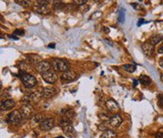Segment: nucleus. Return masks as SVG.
<instances>
[{
  "instance_id": "f257e3e1",
  "label": "nucleus",
  "mask_w": 163,
  "mask_h": 138,
  "mask_svg": "<svg viewBox=\"0 0 163 138\" xmlns=\"http://www.w3.org/2000/svg\"><path fill=\"white\" fill-rule=\"evenodd\" d=\"M59 126L67 137L72 138V137H75L76 135V132H75L74 126L72 125V122L68 118H66L64 117L61 118L59 121Z\"/></svg>"
},
{
  "instance_id": "f03ea898",
  "label": "nucleus",
  "mask_w": 163,
  "mask_h": 138,
  "mask_svg": "<svg viewBox=\"0 0 163 138\" xmlns=\"http://www.w3.org/2000/svg\"><path fill=\"white\" fill-rule=\"evenodd\" d=\"M51 65L55 72H65L70 70V64L68 61L62 58H53L51 60Z\"/></svg>"
},
{
  "instance_id": "7ed1b4c3",
  "label": "nucleus",
  "mask_w": 163,
  "mask_h": 138,
  "mask_svg": "<svg viewBox=\"0 0 163 138\" xmlns=\"http://www.w3.org/2000/svg\"><path fill=\"white\" fill-rule=\"evenodd\" d=\"M19 76L21 78V81L23 83V85H24L27 88H32L34 87L36 85H37V79L35 76L29 74V73H26L24 72L20 71V73H19Z\"/></svg>"
},
{
  "instance_id": "20e7f679",
  "label": "nucleus",
  "mask_w": 163,
  "mask_h": 138,
  "mask_svg": "<svg viewBox=\"0 0 163 138\" xmlns=\"http://www.w3.org/2000/svg\"><path fill=\"white\" fill-rule=\"evenodd\" d=\"M22 118H23V117H22L20 111H17V110L11 112L7 116V121L9 122L10 124H13V125H18L21 122Z\"/></svg>"
},
{
  "instance_id": "39448f33",
  "label": "nucleus",
  "mask_w": 163,
  "mask_h": 138,
  "mask_svg": "<svg viewBox=\"0 0 163 138\" xmlns=\"http://www.w3.org/2000/svg\"><path fill=\"white\" fill-rule=\"evenodd\" d=\"M43 98L42 92L39 91H35L33 93H30L29 95H26L24 98H23V102L26 103H39L41 101V99Z\"/></svg>"
},
{
  "instance_id": "423d86ee",
  "label": "nucleus",
  "mask_w": 163,
  "mask_h": 138,
  "mask_svg": "<svg viewBox=\"0 0 163 138\" xmlns=\"http://www.w3.org/2000/svg\"><path fill=\"white\" fill-rule=\"evenodd\" d=\"M20 113L22 115L23 118L25 119H29L33 117V107L30 103H26L24 104L20 109Z\"/></svg>"
},
{
  "instance_id": "0eeeda50",
  "label": "nucleus",
  "mask_w": 163,
  "mask_h": 138,
  "mask_svg": "<svg viewBox=\"0 0 163 138\" xmlns=\"http://www.w3.org/2000/svg\"><path fill=\"white\" fill-rule=\"evenodd\" d=\"M42 77L47 84H55L58 80V75L55 71H48L42 74Z\"/></svg>"
},
{
  "instance_id": "6e6552de",
  "label": "nucleus",
  "mask_w": 163,
  "mask_h": 138,
  "mask_svg": "<svg viewBox=\"0 0 163 138\" xmlns=\"http://www.w3.org/2000/svg\"><path fill=\"white\" fill-rule=\"evenodd\" d=\"M51 67H52L51 62H49V61H47V60H43L35 68H36V70L39 72L43 74V73H44L46 72L50 71L51 70Z\"/></svg>"
},
{
  "instance_id": "1a4fd4ad",
  "label": "nucleus",
  "mask_w": 163,
  "mask_h": 138,
  "mask_svg": "<svg viewBox=\"0 0 163 138\" xmlns=\"http://www.w3.org/2000/svg\"><path fill=\"white\" fill-rule=\"evenodd\" d=\"M55 126V120L54 118H45L40 124V129L43 132H47Z\"/></svg>"
},
{
  "instance_id": "9d476101",
  "label": "nucleus",
  "mask_w": 163,
  "mask_h": 138,
  "mask_svg": "<svg viewBox=\"0 0 163 138\" xmlns=\"http://www.w3.org/2000/svg\"><path fill=\"white\" fill-rule=\"evenodd\" d=\"M26 60L29 65H35V67L40 63L41 61H43L42 57L39 55H36V54H29V55H27Z\"/></svg>"
},
{
  "instance_id": "9b49d317",
  "label": "nucleus",
  "mask_w": 163,
  "mask_h": 138,
  "mask_svg": "<svg viewBox=\"0 0 163 138\" xmlns=\"http://www.w3.org/2000/svg\"><path fill=\"white\" fill-rule=\"evenodd\" d=\"M42 95L44 99H51L57 94V90L52 87H46L42 89Z\"/></svg>"
},
{
  "instance_id": "f8f14e48",
  "label": "nucleus",
  "mask_w": 163,
  "mask_h": 138,
  "mask_svg": "<svg viewBox=\"0 0 163 138\" xmlns=\"http://www.w3.org/2000/svg\"><path fill=\"white\" fill-rule=\"evenodd\" d=\"M76 77H77L76 73L73 71H70V70L65 72H62V74H61V76H60V78L62 79V81L67 82V83L75 81L76 79Z\"/></svg>"
},
{
  "instance_id": "ddd939ff",
  "label": "nucleus",
  "mask_w": 163,
  "mask_h": 138,
  "mask_svg": "<svg viewBox=\"0 0 163 138\" xmlns=\"http://www.w3.org/2000/svg\"><path fill=\"white\" fill-rule=\"evenodd\" d=\"M15 106V102L11 99H8V100H4V101H1V103H0V107H1L2 111H9L11 110L13 107Z\"/></svg>"
},
{
  "instance_id": "4468645a",
  "label": "nucleus",
  "mask_w": 163,
  "mask_h": 138,
  "mask_svg": "<svg viewBox=\"0 0 163 138\" xmlns=\"http://www.w3.org/2000/svg\"><path fill=\"white\" fill-rule=\"evenodd\" d=\"M142 50L145 56L151 57L154 53V46L149 41H146V42L142 43Z\"/></svg>"
},
{
  "instance_id": "2eb2a0df",
  "label": "nucleus",
  "mask_w": 163,
  "mask_h": 138,
  "mask_svg": "<svg viewBox=\"0 0 163 138\" xmlns=\"http://www.w3.org/2000/svg\"><path fill=\"white\" fill-rule=\"evenodd\" d=\"M106 106H107V110L110 112H111V113L118 111V109H119V106H118L117 103H116L114 100H112V99L107 100V101L106 102Z\"/></svg>"
},
{
  "instance_id": "dca6fc26",
  "label": "nucleus",
  "mask_w": 163,
  "mask_h": 138,
  "mask_svg": "<svg viewBox=\"0 0 163 138\" xmlns=\"http://www.w3.org/2000/svg\"><path fill=\"white\" fill-rule=\"evenodd\" d=\"M122 122H123V118L122 117L120 116V115H114L113 117L110 118V125L114 127V128H117L119 127L121 124H122Z\"/></svg>"
},
{
  "instance_id": "f3484780",
  "label": "nucleus",
  "mask_w": 163,
  "mask_h": 138,
  "mask_svg": "<svg viewBox=\"0 0 163 138\" xmlns=\"http://www.w3.org/2000/svg\"><path fill=\"white\" fill-rule=\"evenodd\" d=\"M34 10L37 13L39 14H43V15H46V14H49L50 13V10L48 6H42V5H39L37 4L34 7Z\"/></svg>"
},
{
  "instance_id": "a211bd4d",
  "label": "nucleus",
  "mask_w": 163,
  "mask_h": 138,
  "mask_svg": "<svg viewBox=\"0 0 163 138\" xmlns=\"http://www.w3.org/2000/svg\"><path fill=\"white\" fill-rule=\"evenodd\" d=\"M162 40H163V36L161 34H154V35H152L149 38V41H148L153 46H155V45H158L160 41H162Z\"/></svg>"
},
{
  "instance_id": "6ab92c4d",
  "label": "nucleus",
  "mask_w": 163,
  "mask_h": 138,
  "mask_svg": "<svg viewBox=\"0 0 163 138\" xmlns=\"http://www.w3.org/2000/svg\"><path fill=\"white\" fill-rule=\"evenodd\" d=\"M44 119L45 118L43 117V114H42V113L37 114V115H34V116L31 118V123L32 124H41Z\"/></svg>"
},
{
  "instance_id": "aec40b11",
  "label": "nucleus",
  "mask_w": 163,
  "mask_h": 138,
  "mask_svg": "<svg viewBox=\"0 0 163 138\" xmlns=\"http://www.w3.org/2000/svg\"><path fill=\"white\" fill-rule=\"evenodd\" d=\"M100 138H117V133H116L113 130L108 129L101 134Z\"/></svg>"
},
{
  "instance_id": "412c9836",
  "label": "nucleus",
  "mask_w": 163,
  "mask_h": 138,
  "mask_svg": "<svg viewBox=\"0 0 163 138\" xmlns=\"http://www.w3.org/2000/svg\"><path fill=\"white\" fill-rule=\"evenodd\" d=\"M139 82L143 86H148L152 83V79L147 75H141V76H139Z\"/></svg>"
},
{
  "instance_id": "4be33fe9",
  "label": "nucleus",
  "mask_w": 163,
  "mask_h": 138,
  "mask_svg": "<svg viewBox=\"0 0 163 138\" xmlns=\"http://www.w3.org/2000/svg\"><path fill=\"white\" fill-rule=\"evenodd\" d=\"M67 5L61 1H55L53 4V9L55 11H64Z\"/></svg>"
},
{
  "instance_id": "5701e85b",
  "label": "nucleus",
  "mask_w": 163,
  "mask_h": 138,
  "mask_svg": "<svg viewBox=\"0 0 163 138\" xmlns=\"http://www.w3.org/2000/svg\"><path fill=\"white\" fill-rule=\"evenodd\" d=\"M123 70H126L129 73H133V72H136L137 67H136V65H133V64H126V65L123 66Z\"/></svg>"
},
{
  "instance_id": "b1692460",
  "label": "nucleus",
  "mask_w": 163,
  "mask_h": 138,
  "mask_svg": "<svg viewBox=\"0 0 163 138\" xmlns=\"http://www.w3.org/2000/svg\"><path fill=\"white\" fill-rule=\"evenodd\" d=\"M75 117V112L72 109L64 110V118H68L69 120H72Z\"/></svg>"
},
{
  "instance_id": "393cba45",
  "label": "nucleus",
  "mask_w": 163,
  "mask_h": 138,
  "mask_svg": "<svg viewBox=\"0 0 163 138\" xmlns=\"http://www.w3.org/2000/svg\"><path fill=\"white\" fill-rule=\"evenodd\" d=\"M19 66H20V71H22V72H26V73H27V72L30 70V66H29V64L27 62H21L20 64H19Z\"/></svg>"
},
{
  "instance_id": "a878e982",
  "label": "nucleus",
  "mask_w": 163,
  "mask_h": 138,
  "mask_svg": "<svg viewBox=\"0 0 163 138\" xmlns=\"http://www.w3.org/2000/svg\"><path fill=\"white\" fill-rule=\"evenodd\" d=\"M99 118H100V119H102V121H110V116H108L107 113H104V112L99 114Z\"/></svg>"
},
{
  "instance_id": "bb28decb",
  "label": "nucleus",
  "mask_w": 163,
  "mask_h": 138,
  "mask_svg": "<svg viewBox=\"0 0 163 138\" xmlns=\"http://www.w3.org/2000/svg\"><path fill=\"white\" fill-rule=\"evenodd\" d=\"M25 34V31L23 29H16L13 32V36H23Z\"/></svg>"
},
{
  "instance_id": "cd10ccee",
  "label": "nucleus",
  "mask_w": 163,
  "mask_h": 138,
  "mask_svg": "<svg viewBox=\"0 0 163 138\" xmlns=\"http://www.w3.org/2000/svg\"><path fill=\"white\" fill-rule=\"evenodd\" d=\"M49 3L50 1H48V0H39V1H37V4L42 5V6H48Z\"/></svg>"
},
{
  "instance_id": "c85d7f7f",
  "label": "nucleus",
  "mask_w": 163,
  "mask_h": 138,
  "mask_svg": "<svg viewBox=\"0 0 163 138\" xmlns=\"http://www.w3.org/2000/svg\"><path fill=\"white\" fill-rule=\"evenodd\" d=\"M74 3H75L77 6H82L84 4H87V0H75Z\"/></svg>"
},
{
  "instance_id": "c756f323",
  "label": "nucleus",
  "mask_w": 163,
  "mask_h": 138,
  "mask_svg": "<svg viewBox=\"0 0 163 138\" xmlns=\"http://www.w3.org/2000/svg\"><path fill=\"white\" fill-rule=\"evenodd\" d=\"M17 4H19V5H21V6H23V7H28L29 6V1H15Z\"/></svg>"
},
{
  "instance_id": "7c9ffc66",
  "label": "nucleus",
  "mask_w": 163,
  "mask_h": 138,
  "mask_svg": "<svg viewBox=\"0 0 163 138\" xmlns=\"http://www.w3.org/2000/svg\"><path fill=\"white\" fill-rule=\"evenodd\" d=\"M123 20H125V14H123V11L121 10L120 13H119V22L120 23H123Z\"/></svg>"
},
{
  "instance_id": "2f4dec72",
  "label": "nucleus",
  "mask_w": 163,
  "mask_h": 138,
  "mask_svg": "<svg viewBox=\"0 0 163 138\" xmlns=\"http://www.w3.org/2000/svg\"><path fill=\"white\" fill-rule=\"evenodd\" d=\"M131 6L133 7V8H135L136 10H141V9H142L141 5H139V4H137V3H132Z\"/></svg>"
},
{
  "instance_id": "473e14b6",
  "label": "nucleus",
  "mask_w": 163,
  "mask_h": 138,
  "mask_svg": "<svg viewBox=\"0 0 163 138\" xmlns=\"http://www.w3.org/2000/svg\"><path fill=\"white\" fill-rule=\"evenodd\" d=\"M156 138H163V133H158L156 134Z\"/></svg>"
},
{
  "instance_id": "72a5a7b5",
  "label": "nucleus",
  "mask_w": 163,
  "mask_h": 138,
  "mask_svg": "<svg viewBox=\"0 0 163 138\" xmlns=\"http://www.w3.org/2000/svg\"><path fill=\"white\" fill-rule=\"evenodd\" d=\"M158 53L159 54H163V43H162V45L159 47V49H158Z\"/></svg>"
},
{
  "instance_id": "f704fd0d",
  "label": "nucleus",
  "mask_w": 163,
  "mask_h": 138,
  "mask_svg": "<svg viewBox=\"0 0 163 138\" xmlns=\"http://www.w3.org/2000/svg\"><path fill=\"white\" fill-rule=\"evenodd\" d=\"M143 23H144V21H143L142 19H141V20L139 21V23H138V26H142V25L143 24Z\"/></svg>"
},
{
  "instance_id": "c9c22d12",
  "label": "nucleus",
  "mask_w": 163,
  "mask_h": 138,
  "mask_svg": "<svg viewBox=\"0 0 163 138\" xmlns=\"http://www.w3.org/2000/svg\"><path fill=\"white\" fill-rule=\"evenodd\" d=\"M159 102H160V105L163 106V95L161 96V98H160V100H159Z\"/></svg>"
},
{
  "instance_id": "e433bc0d",
  "label": "nucleus",
  "mask_w": 163,
  "mask_h": 138,
  "mask_svg": "<svg viewBox=\"0 0 163 138\" xmlns=\"http://www.w3.org/2000/svg\"><path fill=\"white\" fill-rule=\"evenodd\" d=\"M48 47H51V48H54V47H55V44H50V45H48Z\"/></svg>"
},
{
  "instance_id": "4c0bfd02",
  "label": "nucleus",
  "mask_w": 163,
  "mask_h": 138,
  "mask_svg": "<svg viewBox=\"0 0 163 138\" xmlns=\"http://www.w3.org/2000/svg\"><path fill=\"white\" fill-rule=\"evenodd\" d=\"M56 138H64L63 136H58V137H56Z\"/></svg>"
},
{
  "instance_id": "58836bf2",
  "label": "nucleus",
  "mask_w": 163,
  "mask_h": 138,
  "mask_svg": "<svg viewBox=\"0 0 163 138\" xmlns=\"http://www.w3.org/2000/svg\"><path fill=\"white\" fill-rule=\"evenodd\" d=\"M161 80L163 81V75H161Z\"/></svg>"
}]
</instances>
